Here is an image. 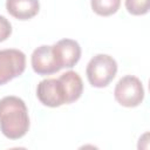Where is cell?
Returning <instances> with one entry per match:
<instances>
[{"instance_id":"6da1fadb","label":"cell","mask_w":150,"mask_h":150,"mask_svg":"<svg viewBox=\"0 0 150 150\" xmlns=\"http://www.w3.org/2000/svg\"><path fill=\"white\" fill-rule=\"evenodd\" d=\"M29 129V116L26 103L16 96L0 100V130L9 139L23 137Z\"/></svg>"},{"instance_id":"7a4b0ae2","label":"cell","mask_w":150,"mask_h":150,"mask_svg":"<svg viewBox=\"0 0 150 150\" xmlns=\"http://www.w3.org/2000/svg\"><path fill=\"white\" fill-rule=\"evenodd\" d=\"M117 73L116 60L108 54H97L87 64L86 74L89 83L96 88L107 87Z\"/></svg>"},{"instance_id":"3957f363","label":"cell","mask_w":150,"mask_h":150,"mask_svg":"<svg viewBox=\"0 0 150 150\" xmlns=\"http://www.w3.org/2000/svg\"><path fill=\"white\" fill-rule=\"evenodd\" d=\"M114 96L121 105L134 108L142 103L144 98V88L138 77L125 75L116 83Z\"/></svg>"},{"instance_id":"277c9868","label":"cell","mask_w":150,"mask_h":150,"mask_svg":"<svg viewBox=\"0 0 150 150\" xmlns=\"http://www.w3.org/2000/svg\"><path fill=\"white\" fill-rule=\"evenodd\" d=\"M26 68V55L19 49L0 50V86L20 76Z\"/></svg>"},{"instance_id":"5b68a950","label":"cell","mask_w":150,"mask_h":150,"mask_svg":"<svg viewBox=\"0 0 150 150\" xmlns=\"http://www.w3.org/2000/svg\"><path fill=\"white\" fill-rule=\"evenodd\" d=\"M36 96L43 105L56 108L66 103L63 84L59 79H45L36 88Z\"/></svg>"},{"instance_id":"8992f818","label":"cell","mask_w":150,"mask_h":150,"mask_svg":"<svg viewBox=\"0 0 150 150\" xmlns=\"http://www.w3.org/2000/svg\"><path fill=\"white\" fill-rule=\"evenodd\" d=\"M30 63L33 70L39 75H50L61 69L54 55L53 46L48 45H42L34 49L30 57Z\"/></svg>"},{"instance_id":"52a82bcc","label":"cell","mask_w":150,"mask_h":150,"mask_svg":"<svg viewBox=\"0 0 150 150\" xmlns=\"http://www.w3.org/2000/svg\"><path fill=\"white\" fill-rule=\"evenodd\" d=\"M53 52L61 68L74 67L81 57V47L79 42L71 39L59 40L53 45Z\"/></svg>"},{"instance_id":"ba28073f","label":"cell","mask_w":150,"mask_h":150,"mask_svg":"<svg viewBox=\"0 0 150 150\" xmlns=\"http://www.w3.org/2000/svg\"><path fill=\"white\" fill-rule=\"evenodd\" d=\"M7 12L19 20H28L35 16L40 9L39 0H6Z\"/></svg>"},{"instance_id":"9c48e42d","label":"cell","mask_w":150,"mask_h":150,"mask_svg":"<svg viewBox=\"0 0 150 150\" xmlns=\"http://www.w3.org/2000/svg\"><path fill=\"white\" fill-rule=\"evenodd\" d=\"M59 80L61 81L64 88L66 104L73 103L80 98L83 91V82L76 71H73V70L66 71L59 77Z\"/></svg>"},{"instance_id":"30bf717a","label":"cell","mask_w":150,"mask_h":150,"mask_svg":"<svg viewBox=\"0 0 150 150\" xmlns=\"http://www.w3.org/2000/svg\"><path fill=\"white\" fill-rule=\"evenodd\" d=\"M93 11L101 16H109L117 12L121 5V0H91Z\"/></svg>"},{"instance_id":"8fae6325","label":"cell","mask_w":150,"mask_h":150,"mask_svg":"<svg viewBox=\"0 0 150 150\" xmlns=\"http://www.w3.org/2000/svg\"><path fill=\"white\" fill-rule=\"evenodd\" d=\"M125 8L132 15H144L149 12L150 0H125Z\"/></svg>"},{"instance_id":"7c38bea8","label":"cell","mask_w":150,"mask_h":150,"mask_svg":"<svg viewBox=\"0 0 150 150\" xmlns=\"http://www.w3.org/2000/svg\"><path fill=\"white\" fill-rule=\"evenodd\" d=\"M11 34H12L11 22L4 15H0V42L7 40Z\"/></svg>"}]
</instances>
